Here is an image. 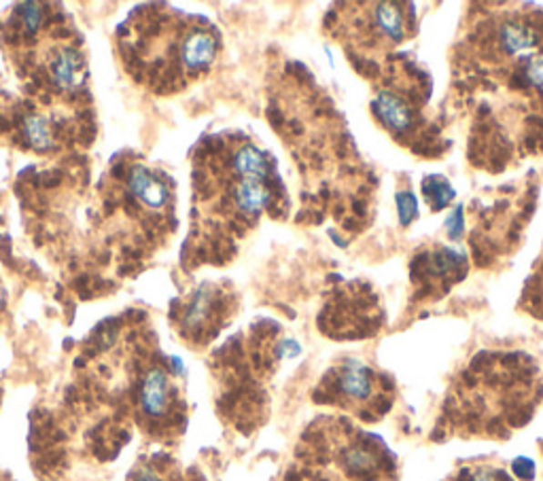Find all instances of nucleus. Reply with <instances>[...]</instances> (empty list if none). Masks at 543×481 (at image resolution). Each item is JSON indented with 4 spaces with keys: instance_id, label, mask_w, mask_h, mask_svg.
<instances>
[{
    "instance_id": "6",
    "label": "nucleus",
    "mask_w": 543,
    "mask_h": 481,
    "mask_svg": "<svg viewBox=\"0 0 543 481\" xmlns=\"http://www.w3.org/2000/svg\"><path fill=\"white\" fill-rule=\"evenodd\" d=\"M300 346L274 321H257L225 346L223 412L238 431L253 433L266 425L270 384L278 369Z\"/></svg>"
},
{
    "instance_id": "5",
    "label": "nucleus",
    "mask_w": 543,
    "mask_h": 481,
    "mask_svg": "<svg viewBox=\"0 0 543 481\" xmlns=\"http://www.w3.org/2000/svg\"><path fill=\"white\" fill-rule=\"evenodd\" d=\"M370 110L380 128L418 158L439 159L452 142L439 117L431 113L433 79L412 51H395L370 79Z\"/></svg>"
},
{
    "instance_id": "4",
    "label": "nucleus",
    "mask_w": 543,
    "mask_h": 481,
    "mask_svg": "<svg viewBox=\"0 0 543 481\" xmlns=\"http://www.w3.org/2000/svg\"><path fill=\"white\" fill-rule=\"evenodd\" d=\"M541 401L543 378L533 356L487 350L452 380L431 439H509Z\"/></svg>"
},
{
    "instance_id": "19",
    "label": "nucleus",
    "mask_w": 543,
    "mask_h": 481,
    "mask_svg": "<svg viewBox=\"0 0 543 481\" xmlns=\"http://www.w3.org/2000/svg\"><path fill=\"white\" fill-rule=\"evenodd\" d=\"M26 136H28V142L38 151H45V148L51 147V128L47 119H43V117H30L28 121H26Z\"/></svg>"
},
{
    "instance_id": "20",
    "label": "nucleus",
    "mask_w": 543,
    "mask_h": 481,
    "mask_svg": "<svg viewBox=\"0 0 543 481\" xmlns=\"http://www.w3.org/2000/svg\"><path fill=\"white\" fill-rule=\"evenodd\" d=\"M397 210H399V223L407 227L414 219L418 217V204L416 198L410 189H404L397 193Z\"/></svg>"
},
{
    "instance_id": "23",
    "label": "nucleus",
    "mask_w": 543,
    "mask_h": 481,
    "mask_svg": "<svg viewBox=\"0 0 543 481\" xmlns=\"http://www.w3.org/2000/svg\"><path fill=\"white\" fill-rule=\"evenodd\" d=\"M539 450H541V456H543V439L539 441Z\"/></svg>"
},
{
    "instance_id": "21",
    "label": "nucleus",
    "mask_w": 543,
    "mask_h": 481,
    "mask_svg": "<svg viewBox=\"0 0 543 481\" xmlns=\"http://www.w3.org/2000/svg\"><path fill=\"white\" fill-rule=\"evenodd\" d=\"M512 471L520 481H533V477H535V465H533V460H528V458L514 460Z\"/></svg>"
},
{
    "instance_id": "11",
    "label": "nucleus",
    "mask_w": 543,
    "mask_h": 481,
    "mask_svg": "<svg viewBox=\"0 0 543 481\" xmlns=\"http://www.w3.org/2000/svg\"><path fill=\"white\" fill-rule=\"evenodd\" d=\"M384 324V308L367 282H335L319 314V329L332 340L374 337Z\"/></svg>"
},
{
    "instance_id": "7",
    "label": "nucleus",
    "mask_w": 543,
    "mask_h": 481,
    "mask_svg": "<svg viewBox=\"0 0 543 481\" xmlns=\"http://www.w3.org/2000/svg\"><path fill=\"white\" fill-rule=\"evenodd\" d=\"M323 30L344 49L351 67L370 79L399 45L416 36V5L338 3L327 11Z\"/></svg>"
},
{
    "instance_id": "15",
    "label": "nucleus",
    "mask_w": 543,
    "mask_h": 481,
    "mask_svg": "<svg viewBox=\"0 0 543 481\" xmlns=\"http://www.w3.org/2000/svg\"><path fill=\"white\" fill-rule=\"evenodd\" d=\"M130 189L134 198H138V201L151 210H161L170 201V187L147 166H134L130 174Z\"/></svg>"
},
{
    "instance_id": "12",
    "label": "nucleus",
    "mask_w": 543,
    "mask_h": 481,
    "mask_svg": "<svg viewBox=\"0 0 543 481\" xmlns=\"http://www.w3.org/2000/svg\"><path fill=\"white\" fill-rule=\"evenodd\" d=\"M241 299L228 282H204L179 314V333L193 348H204L234 321Z\"/></svg>"
},
{
    "instance_id": "17",
    "label": "nucleus",
    "mask_w": 543,
    "mask_h": 481,
    "mask_svg": "<svg viewBox=\"0 0 543 481\" xmlns=\"http://www.w3.org/2000/svg\"><path fill=\"white\" fill-rule=\"evenodd\" d=\"M518 310L525 314L543 321V249L539 252L538 261L533 263L531 276L527 278L525 289L520 292Z\"/></svg>"
},
{
    "instance_id": "18",
    "label": "nucleus",
    "mask_w": 543,
    "mask_h": 481,
    "mask_svg": "<svg viewBox=\"0 0 543 481\" xmlns=\"http://www.w3.org/2000/svg\"><path fill=\"white\" fill-rule=\"evenodd\" d=\"M420 191H423L426 204L433 212L444 210L446 206H450V201L455 200V189L452 185L439 174H433V177H425L423 185H420Z\"/></svg>"
},
{
    "instance_id": "13",
    "label": "nucleus",
    "mask_w": 543,
    "mask_h": 481,
    "mask_svg": "<svg viewBox=\"0 0 543 481\" xmlns=\"http://www.w3.org/2000/svg\"><path fill=\"white\" fill-rule=\"evenodd\" d=\"M469 274V255L455 246L420 249L410 263V305L439 302Z\"/></svg>"
},
{
    "instance_id": "22",
    "label": "nucleus",
    "mask_w": 543,
    "mask_h": 481,
    "mask_svg": "<svg viewBox=\"0 0 543 481\" xmlns=\"http://www.w3.org/2000/svg\"><path fill=\"white\" fill-rule=\"evenodd\" d=\"M446 227H448V236L452 240H458L463 236V231H465L463 208H456L455 214H450V219H448V223H446Z\"/></svg>"
},
{
    "instance_id": "8",
    "label": "nucleus",
    "mask_w": 543,
    "mask_h": 481,
    "mask_svg": "<svg viewBox=\"0 0 543 481\" xmlns=\"http://www.w3.org/2000/svg\"><path fill=\"white\" fill-rule=\"evenodd\" d=\"M158 17L159 28L153 30L155 62L145 70V79L158 94H174L209 73L221 49V36L200 15L170 9Z\"/></svg>"
},
{
    "instance_id": "1",
    "label": "nucleus",
    "mask_w": 543,
    "mask_h": 481,
    "mask_svg": "<svg viewBox=\"0 0 543 481\" xmlns=\"http://www.w3.org/2000/svg\"><path fill=\"white\" fill-rule=\"evenodd\" d=\"M448 100L469 164L488 174L543 158V6L477 3L450 49Z\"/></svg>"
},
{
    "instance_id": "14",
    "label": "nucleus",
    "mask_w": 543,
    "mask_h": 481,
    "mask_svg": "<svg viewBox=\"0 0 543 481\" xmlns=\"http://www.w3.org/2000/svg\"><path fill=\"white\" fill-rule=\"evenodd\" d=\"M278 481H361L335 456L312 425L306 426L295 445L293 460Z\"/></svg>"
},
{
    "instance_id": "9",
    "label": "nucleus",
    "mask_w": 543,
    "mask_h": 481,
    "mask_svg": "<svg viewBox=\"0 0 543 481\" xmlns=\"http://www.w3.org/2000/svg\"><path fill=\"white\" fill-rule=\"evenodd\" d=\"M539 183L531 172L520 185L499 187L488 200L471 201L469 249L477 268H493L518 251L522 236L538 208Z\"/></svg>"
},
{
    "instance_id": "10",
    "label": "nucleus",
    "mask_w": 543,
    "mask_h": 481,
    "mask_svg": "<svg viewBox=\"0 0 543 481\" xmlns=\"http://www.w3.org/2000/svg\"><path fill=\"white\" fill-rule=\"evenodd\" d=\"M395 396L397 386L389 374L357 359L335 361L312 390L316 405L340 409L367 425L383 420Z\"/></svg>"
},
{
    "instance_id": "3",
    "label": "nucleus",
    "mask_w": 543,
    "mask_h": 481,
    "mask_svg": "<svg viewBox=\"0 0 543 481\" xmlns=\"http://www.w3.org/2000/svg\"><path fill=\"white\" fill-rule=\"evenodd\" d=\"M291 212L278 161L253 136L221 132L202 140L193 161L191 263L223 265L236 257L263 217Z\"/></svg>"
},
{
    "instance_id": "2",
    "label": "nucleus",
    "mask_w": 543,
    "mask_h": 481,
    "mask_svg": "<svg viewBox=\"0 0 543 481\" xmlns=\"http://www.w3.org/2000/svg\"><path fill=\"white\" fill-rule=\"evenodd\" d=\"M268 119L302 180V225H333L348 244L372 225L378 179L354 145L344 115L302 62L284 60L268 81Z\"/></svg>"
},
{
    "instance_id": "16",
    "label": "nucleus",
    "mask_w": 543,
    "mask_h": 481,
    "mask_svg": "<svg viewBox=\"0 0 543 481\" xmlns=\"http://www.w3.org/2000/svg\"><path fill=\"white\" fill-rule=\"evenodd\" d=\"M444 481H520L497 456L465 460Z\"/></svg>"
}]
</instances>
